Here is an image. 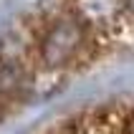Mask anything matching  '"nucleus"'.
<instances>
[{
	"instance_id": "obj_1",
	"label": "nucleus",
	"mask_w": 134,
	"mask_h": 134,
	"mask_svg": "<svg viewBox=\"0 0 134 134\" xmlns=\"http://www.w3.org/2000/svg\"><path fill=\"white\" fill-rule=\"evenodd\" d=\"M83 43H86V25L76 15L61 18L46 30L41 41V58L46 66H63L76 58Z\"/></svg>"
},
{
	"instance_id": "obj_2",
	"label": "nucleus",
	"mask_w": 134,
	"mask_h": 134,
	"mask_svg": "<svg viewBox=\"0 0 134 134\" xmlns=\"http://www.w3.org/2000/svg\"><path fill=\"white\" fill-rule=\"evenodd\" d=\"M79 8V20L94 28H106L124 18V0H76Z\"/></svg>"
},
{
	"instance_id": "obj_3",
	"label": "nucleus",
	"mask_w": 134,
	"mask_h": 134,
	"mask_svg": "<svg viewBox=\"0 0 134 134\" xmlns=\"http://www.w3.org/2000/svg\"><path fill=\"white\" fill-rule=\"evenodd\" d=\"M124 18L134 20V0H124Z\"/></svg>"
},
{
	"instance_id": "obj_4",
	"label": "nucleus",
	"mask_w": 134,
	"mask_h": 134,
	"mask_svg": "<svg viewBox=\"0 0 134 134\" xmlns=\"http://www.w3.org/2000/svg\"><path fill=\"white\" fill-rule=\"evenodd\" d=\"M127 134H132V132H127Z\"/></svg>"
}]
</instances>
